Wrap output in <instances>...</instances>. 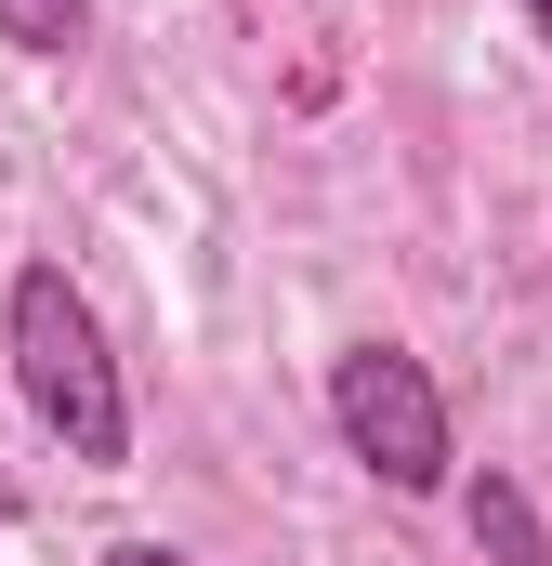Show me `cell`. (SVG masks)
Returning a JSON list of instances; mask_svg holds the SVG:
<instances>
[{
    "label": "cell",
    "mask_w": 552,
    "mask_h": 566,
    "mask_svg": "<svg viewBox=\"0 0 552 566\" xmlns=\"http://www.w3.org/2000/svg\"><path fill=\"white\" fill-rule=\"evenodd\" d=\"M0 356H13L26 422L53 434L79 474H119V461H132V382H119V343H106L93 290L66 277L53 251H26L13 290H0Z\"/></svg>",
    "instance_id": "1"
},
{
    "label": "cell",
    "mask_w": 552,
    "mask_h": 566,
    "mask_svg": "<svg viewBox=\"0 0 552 566\" xmlns=\"http://www.w3.org/2000/svg\"><path fill=\"white\" fill-rule=\"evenodd\" d=\"M329 434H342V461H369L395 501L460 488V422H447V382L421 369L408 343H342V356H329Z\"/></svg>",
    "instance_id": "2"
},
{
    "label": "cell",
    "mask_w": 552,
    "mask_h": 566,
    "mask_svg": "<svg viewBox=\"0 0 552 566\" xmlns=\"http://www.w3.org/2000/svg\"><path fill=\"white\" fill-rule=\"evenodd\" d=\"M460 527H474V554H487V566H552L540 501H527V474H500V461H487V474L460 488Z\"/></svg>",
    "instance_id": "3"
},
{
    "label": "cell",
    "mask_w": 552,
    "mask_h": 566,
    "mask_svg": "<svg viewBox=\"0 0 552 566\" xmlns=\"http://www.w3.org/2000/svg\"><path fill=\"white\" fill-rule=\"evenodd\" d=\"M0 40H13L26 66H66V53L93 40V0H0Z\"/></svg>",
    "instance_id": "4"
},
{
    "label": "cell",
    "mask_w": 552,
    "mask_h": 566,
    "mask_svg": "<svg viewBox=\"0 0 552 566\" xmlns=\"http://www.w3.org/2000/svg\"><path fill=\"white\" fill-rule=\"evenodd\" d=\"M93 566H198V554H171V541H106Z\"/></svg>",
    "instance_id": "5"
},
{
    "label": "cell",
    "mask_w": 552,
    "mask_h": 566,
    "mask_svg": "<svg viewBox=\"0 0 552 566\" xmlns=\"http://www.w3.org/2000/svg\"><path fill=\"white\" fill-rule=\"evenodd\" d=\"M513 13H527V40H540V53H552V0H513Z\"/></svg>",
    "instance_id": "6"
}]
</instances>
